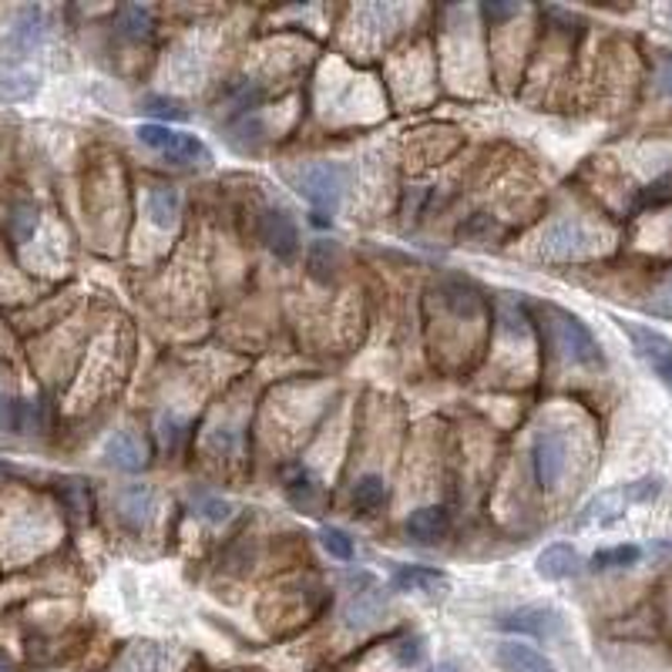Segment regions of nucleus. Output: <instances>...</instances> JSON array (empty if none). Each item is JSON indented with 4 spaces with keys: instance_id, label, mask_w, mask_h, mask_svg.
I'll return each instance as SVG.
<instances>
[{
    "instance_id": "f257e3e1",
    "label": "nucleus",
    "mask_w": 672,
    "mask_h": 672,
    "mask_svg": "<svg viewBox=\"0 0 672 672\" xmlns=\"http://www.w3.org/2000/svg\"><path fill=\"white\" fill-rule=\"evenodd\" d=\"M286 179L309 206H316L319 212H336L350 189L354 172L344 161H306L290 168Z\"/></svg>"
},
{
    "instance_id": "f03ea898",
    "label": "nucleus",
    "mask_w": 672,
    "mask_h": 672,
    "mask_svg": "<svg viewBox=\"0 0 672 672\" xmlns=\"http://www.w3.org/2000/svg\"><path fill=\"white\" fill-rule=\"evenodd\" d=\"M552 313V344L561 350L565 360L571 364H581V367H596L602 364V347L599 340L592 336V329H588L578 316L565 313V309H548Z\"/></svg>"
},
{
    "instance_id": "7ed1b4c3",
    "label": "nucleus",
    "mask_w": 672,
    "mask_h": 672,
    "mask_svg": "<svg viewBox=\"0 0 672 672\" xmlns=\"http://www.w3.org/2000/svg\"><path fill=\"white\" fill-rule=\"evenodd\" d=\"M659 494V481L645 477V481H636V484H626V487H616V491H602L599 497H592L581 508V518L578 525H612L629 504H642V501H652Z\"/></svg>"
},
{
    "instance_id": "20e7f679",
    "label": "nucleus",
    "mask_w": 672,
    "mask_h": 672,
    "mask_svg": "<svg viewBox=\"0 0 672 672\" xmlns=\"http://www.w3.org/2000/svg\"><path fill=\"white\" fill-rule=\"evenodd\" d=\"M568 464V438L555 428H545L532 441V468L542 487H555Z\"/></svg>"
},
{
    "instance_id": "39448f33",
    "label": "nucleus",
    "mask_w": 672,
    "mask_h": 672,
    "mask_svg": "<svg viewBox=\"0 0 672 672\" xmlns=\"http://www.w3.org/2000/svg\"><path fill=\"white\" fill-rule=\"evenodd\" d=\"M622 329L632 340L636 354L649 364V370L672 390V340L669 336H662L659 329L642 326V323H622Z\"/></svg>"
},
{
    "instance_id": "423d86ee",
    "label": "nucleus",
    "mask_w": 672,
    "mask_h": 672,
    "mask_svg": "<svg viewBox=\"0 0 672 672\" xmlns=\"http://www.w3.org/2000/svg\"><path fill=\"white\" fill-rule=\"evenodd\" d=\"M497 629L515 632V636H535V639H552L561 632V612L555 606H522L508 616L497 619Z\"/></svg>"
},
{
    "instance_id": "0eeeda50",
    "label": "nucleus",
    "mask_w": 672,
    "mask_h": 672,
    "mask_svg": "<svg viewBox=\"0 0 672 672\" xmlns=\"http://www.w3.org/2000/svg\"><path fill=\"white\" fill-rule=\"evenodd\" d=\"M260 235L276 260H293L300 252V229L286 209H266L260 219Z\"/></svg>"
},
{
    "instance_id": "6e6552de",
    "label": "nucleus",
    "mask_w": 672,
    "mask_h": 672,
    "mask_svg": "<svg viewBox=\"0 0 672 672\" xmlns=\"http://www.w3.org/2000/svg\"><path fill=\"white\" fill-rule=\"evenodd\" d=\"M403 528L417 545H438L451 535V512L441 504H424V508L410 512Z\"/></svg>"
},
{
    "instance_id": "1a4fd4ad",
    "label": "nucleus",
    "mask_w": 672,
    "mask_h": 672,
    "mask_svg": "<svg viewBox=\"0 0 672 672\" xmlns=\"http://www.w3.org/2000/svg\"><path fill=\"white\" fill-rule=\"evenodd\" d=\"M44 428V410L34 400H14L0 393V431L38 434Z\"/></svg>"
},
{
    "instance_id": "9d476101",
    "label": "nucleus",
    "mask_w": 672,
    "mask_h": 672,
    "mask_svg": "<svg viewBox=\"0 0 672 672\" xmlns=\"http://www.w3.org/2000/svg\"><path fill=\"white\" fill-rule=\"evenodd\" d=\"M494 659H497V665L504 672H558L555 662L545 652H538L535 645L515 642V639L512 642H501L497 652H494Z\"/></svg>"
},
{
    "instance_id": "9b49d317",
    "label": "nucleus",
    "mask_w": 672,
    "mask_h": 672,
    "mask_svg": "<svg viewBox=\"0 0 672 672\" xmlns=\"http://www.w3.org/2000/svg\"><path fill=\"white\" fill-rule=\"evenodd\" d=\"M44 34H48L44 11H41V8H24V11L14 18V24H11L8 38H4V44H8L14 54H31V51L44 41Z\"/></svg>"
},
{
    "instance_id": "f8f14e48",
    "label": "nucleus",
    "mask_w": 672,
    "mask_h": 672,
    "mask_svg": "<svg viewBox=\"0 0 672 672\" xmlns=\"http://www.w3.org/2000/svg\"><path fill=\"white\" fill-rule=\"evenodd\" d=\"M585 245H588L585 229L578 222H571V219H561V222H555V225H548L542 232L538 249L545 252V256H578Z\"/></svg>"
},
{
    "instance_id": "ddd939ff",
    "label": "nucleus",
    "mask_w": 672,
    "mask_h": 672,
    "mask_svg": "<svg viewBox=\"0 0 672 672\" xmlns=\"http://www.w3.org/2000/svg\"><path fill=\"white\" fill-rule=\"evenodd\" d=\"M535 571H538L542 578H548V581H565V578H575V575L581 571V555H578L571 545H565V542L548 545V548L538 555Z\"/></svg>"
},
{
    "instance_id": "4468645a",
    "label": "nucleus",
    "mask_w": 672,
    "mask_h": 672,
    "mask_svg": "<svg viewBox=\"0 0 672 672\" xmlns=\"http://www.w3.org/2000/svg\"><path fill=\"white\" fill-rule=\"evenodd\" d=\"M105 461L118 471H141L145 468V444L135 431H118L115 438H108L105 444Z\"/></svg>"
},
{
    "instance_id": "2eb2a0df",
    "label": "nucleus",
    "mask_w": 672,
    "mask_h": 672,
    "mask_svg": "<svg viewBox=\"0 0 672 672\" xmlns=\"http://www.w3.org/2000/svg\"><path fill=\"white\" fill-rule=\"evenodd\" d=\"M448 585V575L428 565H400L393 571V588L397 592H438Z\"/></svg>"
},
{
    "instance_id": "dca6fc26",
    "label": "nucleus",
    "mask_w": 672,
    "mask_h": 672,
    "mask_svg": "<svg viewBox=\"0 0 672 672\" xmlns=\"http://www.w3.org/2000/svg\"><path fill=\"white\" fill-rule=\"evenodd\" d=\"M151 512H155V494H151V487L135 484V487H125V491L118 494V515H122V522H125L128 528L148 525Z\"/></svg>"
},
{
    "instance_id": "f3484780",
    "label": "nucleus",
    "mask_w": 672,
    "mask_h": 672,
    "mask_svg": "<svg viewBox=\"0 0 672 672\" xmlns=\"http://www.w3.org/2000/svg\"><path fill=\"white\" fill-rule=\"evenodd\" d=\"M145 209H148V219L158 229H168V225H176V219L182 212V196L172 186H151L148 196H145Z\"/></svg>"
},
{
    "instance_id": "a211bd4d",
    "label": "nucleus",
    "mask_w": 672,
    "mask_h": 672,
    "mask_svg": "<svg viewBox=\"0 0 672 672\" xmlns=\"http://www.w3.org/2000/svg\"><path fill=\"white\" fill-rule=\"evenodd\" d=\"M384 612V599L377 588H367V592L350 596V602L344 606V626L347 629H367L380 619Z\"/></svg>"
},
{
    "instance_id": "6ab92c4d",
    "label": "nucleus",
    "mask_w": 672,
    "mask_h": 672,
    "mask_svg": "<svg viewBox=\"0 0 672 672\" xmlns=\"http://www.w3.org/2000/svg\"><path fill=\"white\" fill-rule=\"evenodd\" d=\"M350 497H354V508H360V512H377L380 504L387 501V481H384L380 474H364V477H357Z\"/></svg>"
},
{
    "instance_id": "aec40b11",
    "label": "nucleus",
    "mask_w": 672,
    "mask_h": 672,
    "mask_svg": "<svg viewBox=\"0 0 672 672\" xmlns=\"http://www.w3.org/2000/svg\"><path fill=\"white\" fill-rule=\"evenodd\" d=\"M165 155L172 161H182V165H206L212 158L206 141L196 138V135H186V132H176V138H172V145L165 148Z\"/></svg>"
},
{
    "instance_id": "412c9836",
    "label": "nucleus",
    "mask_w": 672,
    "mask_h": 672,
    "mask_svg": "<svg viewBox=\"0 0 672 672\" xmlns=\"http://www.w3.org/2000/svg\"><path fill=\"white\" fill-rule=\"evenodd\" d=\"M192 512H196L199 518L212 522V525H222V522L232 518V504H229L225 497H219V494L196 491V494H192Z\"/></svg>"
},
{
    "instance_id": "4be33fe9",
    "label": "nucleus",
    "mask_w": 672,
    "mask_h": 672,
    "mask_svg": "<svg viewBox=\"0 0 672 672\" xmlns=\"http://www.w3.org/2000/svg\"><path fill=\"white\" fill-rule=\"evenodd\" d=\"M639 558H642V548H639V545H616V548L596 552V555H592V568H596V571L632 568V565H636Z\"/></svg>"
},
{
    "instance_id": "5701e85b",
    "label": "nucleus",
    "mask_w": 672,
    "mask_h": 672,
    "mask_svg": "<svg viewBox=\"0 0 672 672\" xmlns=\"http://www.w3.org/2000/svg\"><path fill=\"white\" fill-rule=\"evenodd\" d=\"M444 303L458 313V316H474L481 313V293L468 283H448L444 290Z\"/></svg>"
},
{
    "instance_id": "b1692460",
    "label": "nucleus",
    "mask_w": 672,
    "mask_h": 672,
    "mask_svg": "<svg viewBox=\"0 0 672 672\" xmlns=\"http://www.w3.org/2000/svg\"><path fill=\"white\" fill-rule=\"evenodd\" d=\"M336 263H340V249H336V242H313V249H309V273L316 280L326 283L333 276Z\"/></svg>"
},
{
    "instance_id": "393cba45",
    "label": "nucleus",
    "mask_w": 672,
    "mask_h": 672,
    "mask_svg": "<svg viewBox=\"0 0 672 672\" xmlns=\"http://www.w3.org/2000/svg\"><path fill=\"white\" fill-rule=\"evenodd\" d=\"M319 545L326 548V555L329 558H336V561H354V538L344 532V528H323L319 532Z\"/></svg>"
},
{
    "instance_id": "a878e982",
    "label": "nucleus",
    "mask_w": 672,
    "mask_h": 672,
    "mask_svg": "<svg viewBox=\"0 0 672 672\" xmlns=\"http://www.w3.org/2000/svg\"><path fill=\"white\" fill-rule=\"evenodd\" d=\"M8 229L18 242H28L38 229V209L31 202H18L8 216Z\"/></svg>"
},
{
    "instance_id": "bb28decb",
    "label": "nucleus",
    "mask_w": 672,
    "mask_h": 672,
    "mask_svg": "<svg viewBox=\"0 0 672 672\" xmlns=\"http://www.w3.org/2000/svg\"><path fill=\"white\" fill-rule=\"evenodd\" d=\"M286 497L296 504V508H303V512H309L313 504H316V497H319V484L303 471V474H296L290 484H286Z\"/></svg>"
},
{
    "instance_id": "cd10ccee",
    "label": "nucleus",
    "mask_w": 672,
    "mask_h": 672,
    "mask_svg": "<svg viewBox=\"0 0 672 672\" xmlns=\"http://www.w3.org/2000/svg\"><path fill=\"white\" fill-rule=\"evenodd\" d=\"M497 319H501V326L508 329V333H518V336H528V313H525V306L518 303V300H501V306H497Z\"/></svg>"
},
{
    "instance_id": "c85d7f7f",
    "label": "nucleus",
    "mask_w": 672,
    "mask_h": 672,
    "mask_svg": "<svg viewBox=\"0 0 672 672\" xmlns=\"http://www.w3.org/2000/svg\"><path fill=\"white\" fill-rule=\"evenodd\" d=\"M424 655H428V645H424V639H420V636H403V639H397V645H393V659H397V665H403V669L420 665V662H424Z\"/></svg>"
},
{
    "instance_id": "c756f323",
    "label": "nucleus",
    "mask_w": 672,
    "mask_h": 672,
    "mask_svg": "<svg viewBox=\"0 0 672 672\" xmlns=\"http://www.w3.org/2000/svg\"><path fill=\"white\" fill-rule=\"evenodd\" d=\"M118 28L125 38H145L151 31V14L145 8H125L118 14Z\"/></svg>"
},
{
    "instance_id": "7c9ffc66",
    "label": "nucleus",
    "mask_w": 672,
    "mask_h": 672,
    "mask_svg": "<svg viewBox=\"0 0 672 672\" xmlns=\"http://www.w3.org/2000/svg\"><path fill=\"white\" fill-rule=\"evenodd\" d=\"M206 448H209V454H216V458H232V454L239 451V434H235L232 428H212V431L206 434Z\"/></svg>"
},
{
    "instance_id": "2f4dec72",
    "label": "nucleus",
    "mask_w": 672,
    "mask_h": 672,
    "mask_svg": "<svg viewBox=\"0 0 672 672\" xmlns=\"http://www.w3.org/2000/svg\"><path fill=\"white\" fill-rule=\"evenodd\" d=\"M145 112L155 118H165V122H186L189 118V112L176 98H158V95L145 98Z\"/></svg>"
},
{
    "instance_id": "473e14b6",
    "label": "nucleus",
    "mask_w": 672,
    "mask_h": 672,
    "mask_svg": "<svg viewBox=\"0 0 672 672\" xmlns=\"http://www.w3.org/2000/svg\"><path fill=\"white\" fill-rule=\"evenodd\" d=\"M172 138H176V128H168V125H141L138 128V141L148 148H158L161 155L168 145H172Z\"/></svg>"
},
{
    "instance_id": "72a5a7b5",
    "label": "nucleus",
    "mask_w": 672,
    "mask_h": 672,
    "mask_svg": "<svg viewBox=\"0 0 672 672\" xmlns=\"http://www.w3.org/2000/svg\"><path fill=\"white\" fill-rule=\"evenodd\" d=\"M182 438H186V420L165 417V420H161V448H165L168 454H176L179 444H182Z\"/></svg>"
},
{
    "instance_id": "f704fd0d",
    "label": "nucleus",
    "mask_w": 672,
    "mask_h": 672,
    "mask_svg": "<svg viewBox=\"0 0 672 672\" xmlns=\"http://www.w3.org/2000/svg\"><path fill=\"white\" fill-rule=\"evenodd\" d=\"M665 202H672V172H665L642 192V206H665Z\"/></svg>"
},
{
    "instance_id": "c9c22d12",
    "label": "nucleus",
    "mask_w": 672,
    "mask_h": 672,
    "mask_svg": "<svg viewBox=\"0 0 672 672\" xmlns=\"http://www.w3.org/2000/svg\"><path fill=\"white\" fill-rule=\"evenodd\" d=\"M31 92H34V77L31 74H14V77L0 81V95H8V98H28Z\"/></svg>"
},
{
    "instance_id": "e433bc0d",
    "label": "nucleus",
    "mask_w": 672,
    "mask_h": 672,
    "mask_svg": "<svg viewBox=\"0 0 672 672\" xmlns=\"http://www.w3.org/2000/svg\"><path fill=\"white\" fill-rule=\"evenodd\" d=\"M484 14H487L491 21H504V18L518 14V8H515V4H484Z\"/></svg>"
},
{
    "instance_id": "4c0bfd02",
    "label": "nucleus",
    "mask_w": 672,
    "mask_h": 672,
    "mask_svg": "<svg viewBox=\"0 0 672 672\" xmlns=\"http://www.w3.org/2000/svg\"><path fill=\"white\" fill-rule=\"evenodd\" d=\"M659 92L672 98V57H665L659 67Z\"/></svg>"
},
{
    "instance_id": "58836bf2",
    "label": "nucleus",
    "mask_w": 672,
    "mask_h": 672,
    "mask_svg": "<svg viewBox=\"0 0 672 672\" xmlns=\"http://www.w3.org/2000/svg\"><path fill=\"white\" fill-rule=\"evenodd\" d=\"M0 672H14V662L8 659V652H0Z\"/></svg>"
},
{
    "instance_id": "ea45409f",
    "label": "nucleus",
    "mask_w": 672,
    "mask_h": 672,
    "mask_svg": "<svg viewBox=\"0 0 672 672\" xmlns=\"http://www.w3.org/2000/svg\"><path fill=\"white\" fill-rule=\"evenodd\" d=\"M431 672H461V669H458L454 662H441V665H438V669H431Z\"/></svg>"
},
{
    "instance_id": "a19ab883",
    "label": "nucleus",
    "mask_w": 672,
    "mask_h": 672,
    "mask_svg": "<svg viewBox=\"0 0 672 672\" xmlns=\"http://www.w3.org/2000/svg\"><path fill=\"white\" fill-rule=\"evenodd\" d=\"M0 471H8V464H4V461H0Z\"/></svg>"
}]
</instances>
